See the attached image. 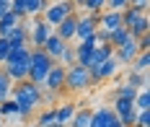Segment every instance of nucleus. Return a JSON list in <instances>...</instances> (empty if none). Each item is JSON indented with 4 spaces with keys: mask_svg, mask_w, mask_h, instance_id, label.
Returning <instances> with one entry per match:
<instances>
[{
    "mask_svg": "<svg viewBox=\"0 0 150 127\" xmlns=\"http://www.w3.org/2000/svg\"><path fill=\"white\" fill-rule=\"evenodd\" d=\"M47 5H49V0H23V13L26 16H42V11Z\"/></svg>",
    "mask_w": 150,
    "mask_h": 127,
    "instance_id": "aec40b11",
    "label": "nucleus"
},
{
    "mask_svg": "<svg viewBox=\"0 0 150 127\" xmlns=\"http://www.w3.org/2000/svg\"><path fill=\"white\" fill-rule=\"evenodd\" d=\"M132 127H137V125H132Z\"/></svg>",
    "mask_w": 150,
    "mask_h": 127,
    "instance_id": "37998d69",
    "label": "nucleus"
},
{
    "mask_svg": "<svg viewBox=\"0 0 150 127\" xmlns=\"http://www.w3.org/2000/svg\"><path fill=\"white\" fill-rule=\"evenodd\" d=\"M124 83L135 86L137 91H140V88H148V73H132V70H129V73H127V80H124Z\"/></svg>",
    "mask_w": 150,
    "mask_h": 127,
    "instance_id": "b1692460",
    "label": "nucleus"
},
{
    "mask_svg": "<svg viewBox=\"0 0 150 127\" xmlns=\"http://www.w3.org/2000/svg\"><path fill=\"white\" fill-rule=\"evenodd\" d=\"M3 73L13 83L29 80V62H3Z\"/></svg>",
    "mask_w": 150,
    "mask_h": 127,
    "instance_id": "f8f14e48",
    "label": "nucleus"
},
{
    "mask_svg": "<svg viewBox=\"0 0 150 127\" xmlns=\"http://www.w3.org/2000/svg\"><path fill=\"white\" fill-rule=\"evenodd\" d=\"M75 29H78V16L70 13L67 18H62L60 23L54 26V34L60 36L62 42H67V44H70V39H75Z\"/></svg>",
    "mask_w": 150,
    "mask_h": 127,
    "instance_id": "9b49d317",
    "label": "nucleus"
},
{
    "mask_svg": "<svg viewBox=\"0 0 150 127\" xmlns=\"http://www.w3.org/2000/svg\"><path fill=\"white\" fill-rule=\"evenodd\" d=\"M83 8L88 13H101L106 8V0H83Z\"/></svg>",
    "mask_w": 150,
    "mask_h": 127,
    "instance_id": "473e14b6",
    "label": "nucleus"
},
{
    "mask_svg": "<svg viewBox=\"0 0 150 127\" xmlns=\"http://www.w3.org/2000/svg\"><path fill=\"white\" fill-rule=\"evenodd\" d=\"M0 117H3V119H8V117H18V106H16L13 99L0 101Z\"/></svg>",
    "mask_w": 150,
    "mask_h": 127,
    "instance_id": "c756f323",
    "label": "nucleus"
},
{
    "mask_svg": "<svg viewBox=\"0 0 150 127\" xmlns=\"http://www.w3.org/2000/svg\"><path fill=\"white\" fill-rule=\"evenodd\" d=\"M11 47H13V44H11V42H8L5 36H0V62L5 60V55L11 52Z\"/></svg>",
    "mask_w": 150,
    "mask_h": 127,
    "instance_id": "4c0bfd02",
    "label": "nucleus"
},
{
    "mask_svg": "<svg viewBox=\"0 0 150 127\" xmlns=\"http://www.w3.org/2000/svg\"><path fill=\"white\" fill-rule=\"evenodd\" d=\"M129 34H132L135 39H137V36H142V34H150V18H148V13H142V16H140V21L129 29Z\"/></svg>",
    "mask_w": 150,
    "mask_h": 127,
    "instance_id": "5701e85b",
    "label": "nucleus"
},
{
    "mask_svg": "<svg viewBox=\"0 0 150 127\" xmlns=\"http://www.w3.org/2000/svg\"><path fill=\"white\" fill-rule=\"evenodd\" d=\"M111 55H114V47H111V44H96V49H93V55H91V60H88V70L98 67V65L104 62V60H109Z\"/></svg>",
    "mask_w": 150,
    "mask_h": 127,
    "instance_id": "2eb2a0df",
    "label": "nucleus"
},
{
    "mask_svg": "<svg viewBox=\"0 0 150 127\" xmlns=\"http://www.w3.org/2000/svg\"><path fill=\"white\" fill-rule=\"evenodd\" d=\"M5 39H8L11 44H29V34L23 31L21 26H13L11 31L5 34Z\"/></svg>",
    "mask_w": 150,
    "mask_h": 127,
    "instance_id": "4be33fe9",
    "label": "nucleus"
},
{
    "mask_svg": "<svg viewBox=\"0 0 150 127\" xmlns=\"http://www.w3.org/2000/svg\"><path fill=\"white\" fill-rule=\"evenodd\" d=\"M57 62L65 65V67H70V65H75V47H70V44H65V49H62V55L57 57Z\"/></svg>",
    "mask_w": 150,
    "mask_h": 127,
    "instance_id": "2f4dec72",
    "label": "nucleus"
},
{
    "mask_svg": "<svg viewBox=\"0 0 150 127\" xmlns=\"http://www.w3.org/2000/svg\"><path fill=\"white\" fill-rule=\"evenodd\" d=\"M129 36H132V34L127 31V29H124V26H119V29H117V31H111V34H109V44H111V47L117 49V47H119V44H124V42H127V39H129Z\"/></svg>",
    "mask_w": 150,
    "mask_h": 127,
    "instance_id": "393cba45",
    "label": "nucleus"
},
{
    "mask_svg": "<svg viewBox=\"0 0 150 127\" xmlns=\"http://www.w3.org/2000/svg\"><path fill=\"white\" fill-rule=\"evenodd\" d=\"M91 117H93V109H91V106L75 109L73 119H70V127H91Z\"/></svg>",
    "mask_w": 150,
    "mask_h": 127,
    "instance_id": "f3484780",
    "label": "nucleus"
},
{
    "mask_svg": "<svg viewBox=\"0 0 150 127\" xmlns=\"http://www.w3.org/2000/svg\"><path fill=\"white\" fill-rule=\"evenodd\" d=\"M11 99H13L16 106H18V117H29L31 111L42 104V86H36V83H31V80L13 83Z\"/></svg>",
    "mask_w": 150,
    "mask_h": 127,
    "instance_id": "f257e3e1",
    "label": "nucleus"
},
{
    "mask_svg": "<svg viewBox=\"0 0 150 127\" xmlns=\"http://www.w3.org/2000/svg\"><path fill=\"white\" fill-rule=\"evenodd\" d=\"M91 127H124V125H122L119 117L114 114L111 106H98V109H93Z\"/></svg>",
    "mask_w": 150,
    "mask_h": 127,
    "instance_id": "39448f33",
    "label": "nucleus"
},
{
    "mask_svg": "<svg viewBox=\"0 0 150 127\" xmlns=\"http://www.w3.org/2000/svg\"><path fill=\"white\" fill-rule=\"evenodd\" d=\"M124 8H129V0H106V11H124Z\"/></svg>",
    "mask_w": 150,
    "mask_h": 127,
    "instance_id": "72a5a7b5",
    "label": "nucleus"
},
{
    "mask_svg": "<svg viewBox=\"0 0 150 127\" xmlns=\"http://www.w3.org/2000/svg\"><path fill=\"white\" fill-rule=\"evenodd\" d=\"M54 111H57V122L67 127V125H70V119H73V114H75V104L65 101V104H60V106H54Z\"/></svg>",
    "mask_w": 150,
    "mask_h": 127,
    "instance_id": "a211bd4d",
    "label": "nucleus"
},
{
    "mask_svg": "<svg viewBox=\"0 0 150 127\" xmlns=\"http://www.w3.org/2000/svg\"><path fill=\"white\" fill-rule=\"evenodd\" d=\"M137 47H140V52H150V34L137 36Z\"/></svg>",
    "mask_w": 150,
    "mask_h": 127,
    "instance_id": "e433bc0d",
    "label": "nucleus"
},
{
    "mask_svg": "<svg viewBox=\"0 0 150 127\" xmlns=\"http://www.w3.org/2000/svg\"><path fill=\"white\" fill-rule=\"evenodd\" d=\"M3 122H5V119H3V117H0V127H3Z\"/></svg>",
    "mask_w": 150,
    "mask_h": 127,
    "instance_id": "a19ab883",
    "label": "nucleus"
},
{
    "mask_svg": "<svg viewBox=\"0 0 150 127\" xmlns=\"http://www.w3.org/2000/svg\"><path fill=\"white\" fill-rule=\"evenodd\" d=\"M91 86H93V80H91L88 67H83V65H70L67 67V73H65V88L67 91H86Z\"/></svg>",
    "mask_w": 150,
    "mask_h": 127,
    "instance_id": "20e7f679",
    "label": "nucleus"
},
{
    "mask_svg": "<svg viewBox=\"0 0 150 127\" xmlns=\"http://www.w3.org/2000/svg\"><path fill=\"white\" fill-rule=\"evenodd\" d=\"M73 3H75V5H83V0H73Z\"/></svg>",
    "mask_w": 150,
    "mask_h": 127,
    "instance_id": "ea45409f",
    "label": "nucleus"
},
{
    "mask_svg": "<svg viewBox=\"0 0 150 127\" xmlns=\"http://www.w3.org/2000/svg\"><path fill=\"white\" fill-rule=\"evenodd\" d=\"M137 55H140V47H137L135 36H129L124 44H119V47L114 49V57H117V62H119V65H129Z\"/></svg>",
    "mask_w": 150,
    "mask_h": 127,
    "instance_id": "6e6552de",
    "label": "nucleus"
},
{
    "mask_svg": "<svg viewBox=\"0 0 150 127\" xmlns=\"http://www.w3.org/2000/svg\"><path fill=\"white\" fill-rule=\"evenodd\" d=\"M65 44H67V42H62L60 36L52 31V34H49V39L44 42V47H42V49H44V52L52 57V60H57V57L62 55V49H65Z\"/></svg>",
    "mask_w": 150,
    "mask_h": 127,
    "instance_id": "dca6fc26",
    "label": "nucleus"
},
{
    "mask_svg": "<svg viewBox=\"0 0 150 127\" xmlns=\"http://www.w3.org/2000/svg\"><path fill=\"white\" fill-rule=\"evenodd\" d=\"M129 8H132V11H137V13H148L150 0H129Z\"/></svg>",
    "mask_w": 150,
    "mask_h": 127,
    "instance_id": "f704fd0d",
    "label": "nucleus"
},
{
    "mask_svg": "<svg viewBox=\"0 0 150 127\" xmlns=\"http://www.w3.org/2000/svg\"><path fill=\"white\" fill-rule=\"evenodd\" d=\"M122 26V13L119 11H101L98 13V29H104V31H117Z\"/></svg>",
    "mask_w": 150,
    "mask_h": 127,
    "instance_id": "ddd939ff",
    "label": "nucleus"
},
{
    "mask_svg": "<svg viewBox=\"0 0 150 127\" xmlns=\"http://www.w3.org/2000/svg\"><path fill=\"white\" fill-rule=\"evenodd\" d=\"M135 125H137V127H150V109H145V111H137Z\"/></svg>",
    "mask_w": 150,
    "mask_h": 127,
    "instance_id": "c9c22d12",
    "label": "nucleus"
},
{
    "mask_svg": "<svg viewBox=\"0 0 150 127\" xmlns=\"http://www.w3.org/2000/svg\"><path fill=\"white\" fill-rule=\"evenodd\" d=\"M98 29V13H86L83 18H78V29H75V36L83 42V39H88L93 36V31Z\"/></svg>",
    "mask_w": 150,
    "mask_h": 127,
    "instance_id": "9d476101",
    "label": "nucleus"
},
{
    "mask_svg": "<svg viewBox=\"0 0 150 127\" xmlns=\"http://www.w3.org/2000/svg\"><path fill=\"white\" fill-rule=\"evenodd\" d=\"M54 31V29H52V26H49V23H44V21H42V18H36V21H34V29H31L29 31V42H31V47H44V42L47 39H49V34Z\"/></svg>",
    "mask_w": 150,
    "mask_h": 127,
    "instance_id": "1a4fd4ad",
    "label": "nucleus"
},
{
    "mask_svg": "<svg viewBox=\"0 0 150 127\" xmlns=\"http://www.w3.org/2000/svg\"><path fill=\"white\" fill-rule=\"evenodd\" d=\"M49 3H57V0H49Z\"/></svg>",
    "mask_w": 150,
    "mask_h": 127,
    "instance_id": "79ce46f5",
    "label": "nucleus"
},
{
    "mask_svg": "<svg viewBox=\"0 0 150 127\" xmlns=\"http://www.w3.org/2000/svg\"><path fill=\"white\" fill-rule=\"evenodd\" d=\"M129 70L132 73H148L150 70V52H140L135 60L129 62Z\"/></svg>",
    "mask_w": 150,
    "mask_h": 127,
    "instance_id": "6ab92c4d",
    "label": "nucleus"
},
{
    "mask_svg": "<svg viewBox=\"0 0 150 127\" xmlns=\"http://www.w3.org/2000/svg\"><path fill=\"white\" fill-rule=\"evenodd\" d=\"M49 127H65V125H60V122H54V125H49Z\"/></svg>",
    "mask_w": 150,
    "mask_h": 127,
    "instance_id": "58836bf2",
    "label": "nucleus"
},
{
    "mask_svg": "<svg viewBox=\"0 0 150 127\" xmlns=\"http://www.w3.org/2000/svg\"><path fill=\"white\" fill-rule=\"evenodd\" d=\"M75 8H78V5H75L73 0H57V3H49L44 11H42V21L49 23V26L54 29L62 18H67L70 13H75Z\"/></svg>",
    "mask_w": 150,
    "mask_h": 127,
    "instance_id": "7ed1b4c3",
    "label": "nucleus"
},
{
    "mask_svg": "<svg viewBox=\"0 0 150 127\" xmlns=\"http://www.w3.org/2000/svg\"><path fill=\"white\" fill-rule=\"evenodd\" d=\"M57 62V60H52L49 55H47L44 49L39 47H31V60H29V80L31 83H36V86H42L47 78V73L52 70V65Z\"/></svg>",
    "mask_w": 150,
    "mask_h": 127,
    "instance_id": "f03ea898",
    "label": "nucleus"
},
{
    "mask_svg": "<svg viewBox=\"0 0 150 127\" xmlns=\"http://www.w3.org/2000/svg\"><path fill=\"white\" fill-rule=\"evenodd\" d=\"M88 73H91V80H93V83H98V80H109V78H114V75L119 73V62H117V57L111 55L109 60H104L98 67H93V70H88Z\"/></svg>",
    "mask_w": 150,
    "mask_h": 127,
    "instance_id": "0eeeda50",
    "label": "nucleus"
},
{
    "mask_svg": "<svg viewBox=\"0 0 150 127\" xmlns=\"http://www.w3.org/2000/svg\"><path fill=\"white\" fill-rule=\"evenodd\" d=\"M140 16H142V13H137V11H132V8H124V11H122V26L129 31L137 21H140Z\"/></svg>",
    "mask_w": 150,
    "mask_h": 127,
    "instance_id": "bb28decb",
    "label": "nucleus"
},
{
    "mask_svg": "<svg viewBox=\"0 0 150 127\" xmlns=\"http://www.w3.org/2000/svg\"><path fill=\"white\" fill-rule=\"evenodd\" d=\"M65 73H67V67L60 62H54L52 65V70L47 73V78H44V91H52V94H60L62 88H65Z\"/></svg>",
    "mask_w": 150,
    "mask_h": 127,
    "instance_id": "423d86ee",
    "label": "nucleus"
},
{
    "mask_svg": "<svg viewBox=\"0 0 150 127\" xmlns=\"http://www.w3.org/2000/svg\"><path fill=\"white\" fill-rule=\"evenodd\" d=\"M11 91H13V80L8 78V75L3 73V67H0V101L11 99Z\"/></svg>",
    "mask_w": 150,
    "mask_h": 127,
    "instance_id": "cd10ccee",
    "label": "nucleus"
},
{
    "mask_svg": "<svg viewBox=\"0 0 150 127\" xmlns=\"http://www.w3.org/2000/svg\"><path fill=\"white\" fill-rule=\"evenodd\" d=\"M13 26H18V18H16L13 13H11V11H8V13H5V16L0 18V36H5V34L11 31V29H13Z\"/></svg>",
    "mask_w": 150,
    "mask_h": 127,
    "instance_id": "7c9ffc66",
    "label": "nucleus"
},
{
    "mask_svg": "<svg viewBox=\"0 0 150 127\" xmlns=\"http://www.w3.org/2000/svg\"><path fill=\"white\" fill-rule=\"evenodd\" d=\"M135 96H137V88L129 86V83H122V86L114 88V99H129V101H135Z\"/></svg>",
    "mask_w": 150,
    "mask_h": 127,
    "instance_id": "a878e982",
    "label": "nucleus"
},
{
    "mask_svg": "<svg viewBox=\"0 0 150 127\" xmlns=\"http://www.w3.org/2000/svg\"><path fill=\"white\" fill-rule=\"evenodd\" d=\"M57 122V111H54V106H47V109L39 111V117H36V127H49Z\"/></svg>",
    "mask_w": 150,
    "mask_h": 127,
    "instance_id": "412c9836",
    "label": "nucleus"
},
{
    "mask_svg": "<svg viewBox=\"0 0 150 127\" xmlns=\"http://www.w3.org/2000/svg\"><path fill=\"white\" fill-rule=\"evenodd\" d=\"M29 60H31V44H13L3 62H29Z\"/></svg>",
    "mask_w": 150,
    "mask_h": 127,
    "instance_id": "4468645a",
    "label": "nucleus"
},
{
    "mask_svg": "<svg viewBox=\"0 0 150 127\" xmlns=\"http://www.w3.org/2000/svg\"><path fill=\"white\" fill-rule=\"evenodd\" d=\"M132 104H135V109H137V111H145V109H150V94H148V88H140Z\"/></svg>",
    "mask_w": 150,
    "mask_h": 127,
    "instance_id": "c85d7f7f",
    "label": "nucleus"
}]
</instances>
